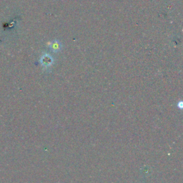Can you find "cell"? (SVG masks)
<instances>
[{
	"instance_id": "6da1fadb",
	"label": "cell",
	"mask_w": 183,
	"mask_h": 183,
	"mask_svg": "<svg viewBox=\"0 0 183 183\" xmlns=\"http://www.w3.org/2000/svg\"><path fill=\"white\" fill-rule=\"evenodd\" d=\"M52 48V50H54V51H57V50H60L61 45L59 43V42H54V43H53Z\"/></svg>"
}]
</instances>
